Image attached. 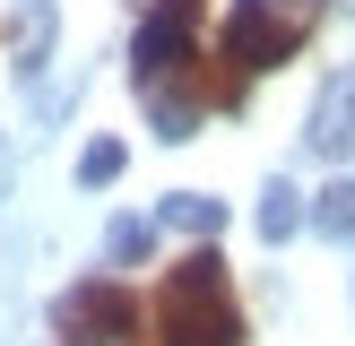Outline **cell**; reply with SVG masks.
<instances>
[{"label":"cell","mask_w":355,"mask_h":346,"mask_svg":"<svg viewBox=\"0 0 355 346\" xmlns=\"http://www.w3.org/2000/svg\"><path fill=\"white\" fill-rule=\"evenodd\" d=\"M347 9H355V0H347Z\"/></svg>","instance_id":"12"},{"label":"cell","mask_w":355,"mask_h":346,"mask_svg":"<svg viewBox=\"0 0 355 346\" xmlns=\"http://www.w3.org/2000/svg\"><path fill=\"white\" fill-rule=\"evenodd\" d=\"M0 182H9V156H0Z\"/></svg>","instance_id":"11"},{"label":"cell","mask_w":355,"mask_h":346,"mask_svg":"<svg viewBox=\"0 0 355 346\" xmlns=\"http://www.w3.org/2000/svg\"><path fill=\"white\" fill-rule=\"evenodd\" d=\"M52 338L61 346H148V311H139V294L121 277H87V286L61 294Z\"/></svg>","instance_id":"3"},{"label":"cell","mask_w":355,"mask_h":346,"mask_svg":"<svg viewBox=\"0 0 355 346\" xmlns=\"http://www.w3.org/2000/svg\"><path fill=\"white\" fill-rule=\"evenodd\" d=\"M104 242H113V260H148L156 225H148V217H113V234H104Z\"/></svg>","instance_id":"10"},{"label":"cell","mask_w":355,"mask_h":346,"mask_svg":"<svg viewBox=\"0 0 355 346\" xmlns=\"http://www.w3.org/2000/svg\"><path fill=\"white\" fill-rule=\"evenodd\" d=\"M304 147L329 156V165H347V156H355V61L321 78V95H312V113H304Z\"/></svg>","instance_id":"4"},{"label":"cell","mask_w":355,"mask_h":346,"mask_svg":"<svg viewBox=\"0 0 355 346\" xmlns=\"http://www.w3.org/2000/svg\"><path fill=\"white\" fill-rule=\"evenodd\" d=\"M156 217H165L173 234H200V242H208V234L225 225V199H208V190H173V199L156 208Z\"/></svg>","instance_id":"6"},{"label":"cell","mask_w":355,"mask_h":346,"mask_svg":"<svg viewBox=\"0 0 355 346\" xmlns=\"http://www.w3.org/2000/svg\"><path fill=\"white\" fill-rule=\"evenodd\" d=\"M148 338L156 346H243V303H234V277L225 260L208 251H182L156 286V311H148Z\"/></svg>","instance_id":"2"},{"label":"cell","mask_w":355,"mask_h":346,"mask_svg":"<svg viewBox=\"0 0 355 346\" xmlns=\"http://www.w3.org/2000/svg\"><path fill=\"white\" fill-rule=\"evenodd\" d=\"M312 225H321L329 242H355V182H329L321 199H312Z\"/></svg>","instance_id":"8"},{"label":"cell","mask_w":355,"mask_h":346,"mask_svg":"<svg viewBox=\"0 0 355 346\" xmlns=\"http://www.w3.org/2000/svg\"><path fill=\"white\" fill-rule=\"evenodd\" d=\"M295 225H304V190H295V182H269V190H260V242H286Z\"/></svg>","instance_id":"7"},{"label":"cell","mask_w":355,"mask_h":346,"mask_svg":"<svg viewBox=\"0 0 355 346\" xmlns=\"http://www.w3.org/2000/svg\"><path fill=\"white\" fill-rule=\"evenodd\" d=\"M321 17H329V0H234L217 35V69H208V104H243V86L260 69H286Z\"/></svg>","instance_id":"1"},{"label":"cell","mask_w":355,"mask_h":346,"mask_svg":"<svg viewBox=\"0 0 355 346\" xmlns=\"http://www.w3.org/2000/svg\"><path fill=\"white\" fill-rule=\"evenodd\" d=\"M44 52H52V0H26V9H17V35H9L17 78H35V69H44Z\"/></svg>","instance_id":"5"},{"label":"cell","mask_w":355,"mask_h":346,"mask_svg":"<svg viewBox=\"0 0 355 346\" xmlns=\"http://www.w3.org/2000/svg\"><path fill=\"white\" fill-rule=\"evenodd\" d=\"M121 165H130V156H121V138H87L78 182H87V190H104V182H121Z\"/></svg>","instance_id":"9"}]
</instances>
